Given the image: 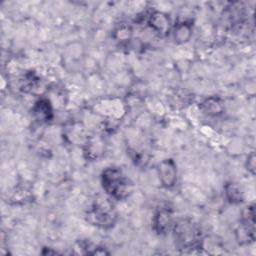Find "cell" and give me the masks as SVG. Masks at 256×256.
<instances>
[{
    "label": "cell",
    "instance_id": "6",
    "mask_svg": "<svg viewBox=\"0 0 256 256\" xmlns=\"http://www.w3.org/2000/svg\"><path fill=\"white\" fill-rule=\"evenodd\" d=\"M148 23L150 27L160 36H166L171 30V19L168 14L161 11H154L150 14Z\"/></svg>",
    "mask_w": 256,
    "mask_h": 256
},
{
    "label": "cell",
    "instance_id": "5",
    "mask_svg": "<svg viewBox=\"0 0 256 256\" xmlns=\"http://www.w3.org/2000/svg\"><path fill=\"white\" fill-rule=\"evenodd\" d=\"M158 175L162 185L165 188H172L177 182V166L173 159L162 160L157 167Z\"/></svg>",
    "mask_w": 256,
    "mask_h": 256
},
{
    "label": "cell",
    "instance_id": "9",
    "mask_svg": "<svg viewBox=\"0 0 256 256\" xmlns=\"http://www.w3.org/2000/svg\"><path fill=\"white\" fill-rule=\"evenodd\" d=\"M192 36V23L190 21H182L175 25L173 37L176 43L182 44L187 42Z\"/></svg>",
    "mask_w": 256,
    "mask_h": 256
},
{
    "label": "cell",
    "instance_id": "12",
    "mask_svg": "<svg viewBox=\"0 0 256 256\" xmlns=\"http://www.w3.org/2000/svg\"><path fill=\"white\" fill-rule=\"evenodd\" d=\"M131 35H132V30L129 26H126V25H122L114 31V38L118 41H126L130 39Z\"/></svg>",
    "mask_w": 256,
    "mask_h": 256
},
{
    "label": "cell",
    "instance_id": "1",
    "mask_svg": "<svg viewBox=\"0 0 256 256\" xmlns=\"http://www.w3.org/2000/svg\"><path fill=\"white\" fill-rule=\"evenodd\" d=\"M175 243L179 249L194 250L202 245V232L200 227L190 218L177 219L172 226Z\"/></svg>",
    "mask_w": 256,
    "mask_h": 256
},
{
    "label": "cell",
    "instance_id": "11",
    "mask_svg": "<svg viewBox=\"0 0 256 256\" xmlns=\"http://www.w3.org/2000/svg\"><path fill=\"white\" fill-rule=\"evenodd\" d=\"M236 238L239 243H250L255 240V224L241 222V225L236 230Z\"/></svg>",
    "mask_w": 256,
    "mask_h": 256
},
{
    "label": "cell",
    "instance_id": "13",
    "mask_svg": "<svg viewBox=\"0 0 256 256\" xmlns=\"http://www.w3.org/2000/svg\"><path fill=\"white\" fill-rule=\"evenodd\" d=\"M255 166H256V156L255 153L252 151L246 160V169L252 174L255 175Z\"/></svg>",
    "mask_w": 256,
    "mask_h": 256
},
{
    "label": "cell",
    "instance_id": "10",
    "mask_svg": "<svg viewBox=\"0 0 256 256\" xmlns=\"http://www.w3.org/2000/svg\"><path fill=\"white\" fill-rule=\"evenodd\" d=\"M226 199L232 204H239L244 200V193L240 186L235 182H228L224 187Z\"/></svg>",
    "mask_w": 256,
    "mask_h": 256
},
{
    "label": "cell",
    "instance_id": "3",
    "mask_svg": "<svg viewBox=\"0 0 256 256\" xmlns=\"http://www.w3.org/2000/svg\"><path fill=\"white\" fill-rule=\"evenodd\" d=\"M117 214L113 204L106 198H98L88 212V221L101 228H110L114 225Z\"/></svg>",
    "mask_w": 256,
    "mask_h": 256
},
{
    "label": "cell",
    "instance_id": "2",
    "mask_svg": "<svg viewBox=\"0 0 256 256\" xmlns=\"http://www.w3.org/2000/svg\"><path fill=\"white\" fill-rule=\"evenodd\" d=\"M101 183L105 192L117 200H123L130 193V183L118 167H108L101 174Z\"/></svg>",
    "mask_w": 256,
    "mask_h": 256
},
{
    "label": "cell",
    "instance_id": "4",
    "mask_svg": "<svg viewBox=\"0 0 256 256\" xmlns=\"http://www.w3.org/2000/svg\"><path fill=\"white\" fill-rule=\"evenodd\" d=\"M173 214L171 208L168 206H161L158 208L152 219L153 230L159 235H165L173 226Z\"/></svg>",
    "mask_w": 256,
    "mask_h": 256
},
{
    "label": "cell",
    "instance_id": "7",
    "mask_svg": "<svg viewBox=\"0 0 256 256\" xmlns=\"http://www.w3.org/2000/svg\"><path fill=\"white\" fill-rule=\"evenodd\" d=\"M199 108L203 114L210 117H216L224 112V102L220 97L210 96L200 103Z\"/></svg>",
    "mask_w": 256,
    "mask_h": 256
},
{
    "label": "cell",
    "instance_id": "8",
    "mask_svg": "<svg viewBox=\"0 0 256 256\" xmlns=\"http://www.w3.org/2000/svg\"><path fill=\"white\" fill-rule=\"evenodd\" d=\"M32 112L39 121H50L53 118V109L51 103L46 98H41L35 102Z\"/></svg>",
    "mask_w": 256,
    "mask_h": 256
}]
</instances>
